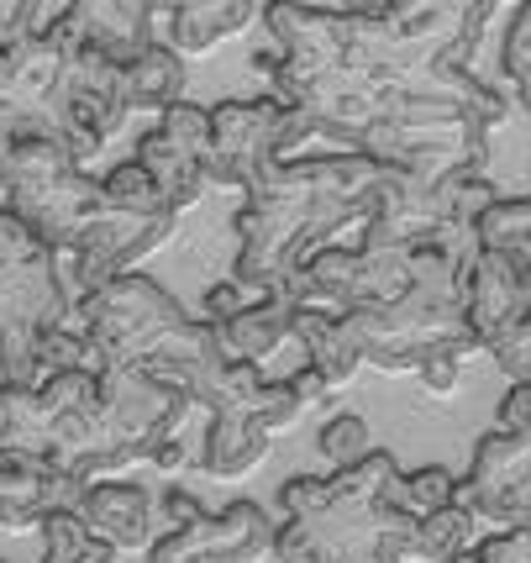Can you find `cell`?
Masks as SVG:
<instances>
[{"label":"cell","mask_w":531,"mask_h":563,"mask_svg":"<svg viewBox=\"0 0 531 563\" xmlns=\"http://www.w3.org/2000/svg\"><path fill=\"white\" fill-rule=\"evenodd\" d=\"M268 563H316V548H311V532L300 521H285L274 527V559Z\"/></svg>","instance_id":"32"},{"label":"cell","mask_w":531,"mask_h":563,"mask_svg":"<svg viewBox=\"0 0 531 563\" xmlns=\"http://www.w3.org/2000/svg\"><path fill=\"white\" fill-rule=\"evenodd\" d=\"M290 321L295 311H285L279 300H264V306H253V311H242L237 321H226L217 327V353L221 364H258L274 353V347L290 338Z\"/></svg>","instance_id":"13"},{"label":"cell","mask_w":531,"mask_h":563,"mask_svg":"<svg viewBox=\"0 0 531 563\" xmlns=\"http://www.w3.org/2000/svg\"><path fill=\"white\" fill-rule=\"evenodd\" d=\"M453 495H458V474H453V468L421 464V468H411V474H395L385 500L395 506V511H406L411 521H421V516L453 506Z\"/></svg>","instance_id":"17"},{"label":"cell","mask_w":531,"mask_h":563,"mask_svg":"<svg viewBox=\"0 0 531 563\" xmlns=\"http://www.w3.org/2000/svg\"><path fill=\"white\" fill-rule=\"evenodd\" d=\"M200 453H206V474L211 479H242V474H253L264 464L268 432L253 417H242V411H217L211 427H206V448Z\"/></svg>","instance_id":"11"},{"label":"cell","mask_w":531,"mask_h":563,"mask_svg":"<svg viewBox=\"0 0 531 563\" xmlns=\"http://www.w3.org/2000/svg\"><path fill=\"white\" fill-rule=\"evenodd\" d=\"M153 495L143 485H132V479H96L90 490H85V506H79V521H85V532L100 538L111 553L121 548H153Z\"/></svg>","instance_id":"7"},{"label":"cell","mask_w":531,"mask_h":563,"mask_svg":"<svg viewBox=\"0 0 531 563\" xmlns=\"http://www.w3.org/2000/svg\"><path fill=\"white\" fill-rule=\"evenodd\" d=\"M316 137V117L311 111H300V106H285V117H279V164H285V158H295V153H300V147L311 143Z\"/></svg>","instance_id":"31"},{"label":"cell","mask_w":531,"mask_h":563,"mask_svg":"<svg viewBox=\"0 0 531 563\" xmlns=\"http://www.w3.org/2000/svg\"><path fill=\"white\" fill-rule=\"evenodd\" d=\"M253 306H264V300L247 295L237 279H217V285L206 290V321H211V327H226V321H237L242 311H253Z\"/></svg>","instance_id":"28"},{"label":"cell","mask_w":531,"mask_h":563,"mask_svg":"<svg viewBox=\"0 0 531 563\" xmlns=\"http://www.w3.org/2000/svg\"><path fill=\"white\" fill-rule=\"evenodd\" d=\"M26 37V0H0V53H11Z\"/></svg>","instance_id":"36"},{"label":"cell","mask_w":531,"mask_h":563,"mask_svg":"<svg viewBox=\"0 0 531 563\" xmlns=\"http://www.w3.org/2000/svg\"><path fill=\"white\" fill-rule=\"evenodd\" d=\"M474 532H479V521H474V516L453 500V506H442V511H432V516H421V521H416L411 559L458 563L463 553H474Z\"/></svg>","instance_id":"16"},{"label":"cell","mask_w":531,"mask_h":563,"mask_svg":"<svg viewBox=\"0 0 531 563\" xmlns=\"http://www.w3.org/2000/svg\"><path fill=\"white\" fill-rule=\"evenodd\" d=\"M253 16H258L253 0H185V5H153L147 26H153V43L185 58V53H211L221 37L253 26Z\"/></svg>","instance_id":"6"},{"label":"cell","mask_w":531,"mask_h":563,"mask_svg":"<svg viewBox=\"0 0 531 563\" xmlns=\"http://www.w3.org/2000/svg\"><path fill=\"white\" fill-rule=\"evenodd\" d=\"M416 374H421V385H427V395H436V400H447V395L458 390L463 364H458V358H447V353H442V358H427V364L416 368Z\"/></svg>","instance_id":"35"},{"label":"cell","mask_w":531,"mask_h":563,"mask_svg":"<svg viewBox=\"0 0 531 563\" xmlns=\"http://www.w3.org/2000/svg\"><path fill=\"white\" fill-rule=\"evenodd\" d=\"M290 338H300V347H306V364L332 385V390H342V385H353V374L363 368L358 358V338H353V327H347V317H338V311H321V306H300L290 321Z\"/></svg>","instance_id":"10"},{"label":"cell","mask_w":531,"mask_h":563,"mask_svg":"<svg viewBox=\"0 0 531 563\" xmlns=\"http://www.w3.org/2000/svg\"><path fill=\"white\" fill-rule=\"evenodd\" d=\"M500 11L489 5V0H474V5H463L458 26H453V37L442 43V58H436V69H453V74H474V58H479V43H484V26L495 22Z\"/></svg>","instance_id":"23"},{"label":"cell","mask_w":531,"mask_h":563,"mask_svg":"<svg viewBox=\"0 0 531 563\" xmlns=\"http://www.w3.org/2000/svg\"><path fill=\"white\" fill-rule=\"evenodd\" d=\"M153 132H158L169 147H179L185 158H195V164L211 158V111H200V106H190V100H179L174 111H164Z\"/></svg>","instance_id":"22"},{"label":"cell","mask_w":531,"mask_h":563,"mask_svg":"<svg viewBox=\"0 0 531 563\" xmlns=\"http://www.w3.org/2000/svg\"><path fill=\"white\" fill-rule=\"evenodd\" d=\"M458 500L474 521H489L500 532H527L531 538V442L489 432L474 448L468 479H458Z\"/></svg>","instance_id":"4"},{"label":"cell","mask_w":531,"mask_h":563,"mask_svg":"<svg viewBox=\"0 0 531 563\" xmlns=\"http://www.w3.org/2000/svg\"><path fill=\"white\" fill-rule=\"evenodd\" d=\"M137 164L147 169V179L158 185V196H164V206L169 211H190L195 200L211 190V179H206V164H195V158H185L179 147H169L158 132H143V143H137Z\"/></svg>","instance_id":"14"},{"label":"cell","mask_w":531,"mask_h":563,"mask_svg":"<svg viewBox=\"0 0 531 563\" xmlns=\"http://www.w3.org/2000/svg\"><path fill=\"white\" fill-rule=\"evenodd\" d=\"M100 190H106V206L111 211H132V217H153V211H169L158 185L147 179V169L132 158V164H117L111 174H100Z\"/></svg>","instance_id":"20"},{"label":"cell","mask_w":531,"mask_h":563,"mask_svg":"<svg viewBox=\"0 0 531 563\" xmlns=\"http://www.w3.org/2000/svg\"><path fill=\"white\" fill-rule=\"evenodd\" d=\"M126 111H153V117H164L174 111L179 100H185V58L164 43H147L132 64H126Z\"/></svg>","instance_id":"12"},{"label":"cell","mask_w":531,"mask_h":563,"mask_svg":"<svg viewBox=\"0 0 531 563\" xmlns=\"http://www.w3.org/2000/svg\"><path fill=\"white\" fill-rule=\"evenodd\" d=\"M185 459H190V453H185V442H179V438H169V442H158V453H153L147 464L158 468L164 479H179V474H185Z\"/></svg>","instance_id":"37"},{"label":"cell","mask_w":531,"mask_h":563,"mask_svg":"<svg viewBox=\"0 0 531 563\" xmlns=\"http://www.w3.org/2000/svg\"><path fill=\"white\" fill-rule=\"evenodd\" d=\"M500 69H506L510 90H521V85H531V0L510 16L506 26V48H500Z\"/></svg>","instance_id":"26"},{"label":"cell","mask_w":531,"mask_h":563,"mask_svg":"<svg viewBox=\"0 0 531 563\" xmlns=\"http://www.w3.org/2000/svg\"><path fill=\"white\" fill-rule=\"evenodd\" d=\"M495 432L531 442V385H510L506 390V400H500V427H495Z\"/></svg>","instance_id":"30"},{"label":"cell","mask_w":531,"mask_h":563,"mask_svg":"<svg viewBox=\"0 0 531 563\" xmlns=\"http://www.w3.org/2000/svg\"><path fill=\"white\" fill-rule=\"evenodd\" d=\"M474 232H479V247H484V253L531 247V196L527 200H500V206H489V211L474 221Z\"/></svg>","instance_id":"21"},{"label":"cell","mask_w":531,"mask_h":563,"mask_svg":"<svg viewBox=\"0 0 531 563\" xmlns=\"http://www.w3.org/2000/svg\"><path fill=\"white\" fill-rule=\"evenodd\" d=\"M43 563H111L117 553L85 532L79 516H43Z\"/></svg>","instance_id":"18"},{"label":"cell","mask_w":531,"mask_h":563,"mask_svg":"<svg viewBox=\"0 0 531 563\" xmlns=\"http://www.w3.org/2000/svg\"><path fill=\"white\" fill-rule=\"evenodd\" d=\"M279 100H221L211 111V158H206V179L211 190H258L264 174L279 164Z\"/></svg>","instance_id":"3"},{"label":"cell","mask_w":531,"mask_h":563,"mask_svg":"<svg viewBox=\"0 0 531 563\" xmlns=\"http://www.w3.org/2000/svg\"><path fill=\"white\" fill-rule=\"evenodd\" d=\"M285 385L295 390V400H300V411H321V417H338V390H332V385H327V379H321V374H316L311 364H306V368H295V374L285 379Z\"/></svg>","instance_id":"29"},{"label":"cell","mask_w":531,"mask_h":563,"mask_svg":"<svg viewBox=\"0 0 531 563\" xmlns=\"http://www.w3.org/2000/svg\"><path fill=\"white\" fill-rule=\"evenodd\" d=\"M274 521L253 500H232L226 511H206L185 532H164L147 548V563H268Z\"/></svg>","instance_id":"5"},{"label":"cell","mask_w":531,"mask_h":563,"mask_svg":"<svg viewBox=\"0 0 531 563\" xmlns=\"http://www.w3.org/2000/svg\"><path fill=\"white\" fill-rule=\"evenodd\" d=\"M474 553H479V563H531V538L527 532H495Z\"/></svg>","instance_id":"33"},{"label":"cell","mask_w":531,"mask_h":563,"mask_svg":"<svg viewBox=\"0 0 531 563\" xmlns=\"http://www.w3.org/2000/svg\"><path fill=\"white\" fill-rule=\"evenodd\" d=\"M300 417H306V411H300V400H295L290 385H285V379H268L264 395H258V406H253V421L268 432V442L279 438V432H290Z\"/></svg>","instance_id":"27"},{"label":"cell","mask_w":531,"mask_h":563,"mask_svg":"<svg viewBox=\"0 0 531 563\" xmlns=\"http://www.w3.org/2000/svg\"><path fill=\"white\" fill-rule=\"evenodd\" d=\"M200 516H206V506H200L190 490H179V485L164 490V532H185V527H195Z\"/></svg>","instance_id":"34"},{"label":"cell","mask_w":531,"mask_h":563,"mask_svg":"<svg viewBox=\"0 0 531 563\" xmlns=\"http://www.w3.org/2000/svg\"><path fill=\"white\" fill-rule=\"evenodd\" d=\"M147 0H74L69 16L85 32V43H96L111 64H132L137 53L153 43V26H147Z\"/></svg>","instance_id":"9"},{"label":"cell","mask_w":531,"mask_h":563,"mask_svg":"<svg viewBox=\"0 0 531 563\" xmlns=\"http://www.w3.org/2000/svg\"><path fill=\"white\" fill-rule=\"evenodd\" d=\"M316 448H321V459H327V464L353 468V464H363V459L374 453V432H368V421H363L358 411H338V417L321 421Z\"/></svg>","instance_id":"19"},{"label":"cell","mask_w":531,"mask_h":563,"mask_svg":"<svg viewBox=\"0 0 531 563\" xmlns=\"http://www.w3.org/2000/svg\"><path fill=\"white\" fill-rule=\"evenodd\" d=\"M389 169H379L363 153H327V158H285L264 174L258 190H247L242 211L232 217L237 227V258L232 274L247 295L279 290L295 269H306L316 253L338 247L347 227L374 217L379 185Z\"/></svg>","instance_id":"1"},{"label":"cell","mask_w":531,"mask_h":563,"mask_svg":"<svg viewBox=\"0 0 531 563\" xmlns=\"http://www.w3.org/2000/svg\"><path fill=\"white\" fill-rule=\"evenodd\" d=\"M489 358L506 368L516 385H531V300H521V311H516V321L500 332V343L489 347Z\"/></svg>","instance_id":"25"},{"label":"cell","mask_w":531,"mask_h":563,"mask_svg":"<svg viewBox=\"0 0 531 563\" xmlns=\"http://www.w3.org/2000/svg\"><path fill=\"white\" fill-rule=\"evenodd\" d=\"M353 338H358V358L385 374H416L427 358H474L484 343L468 327L463 295L453 290H416L400 295L385 311H353L347 317Z\"/></svg>","instance_id":"2"},{"label":"cell","mask_w":531,"mask_h":563,"mask_svg":"<svg viewBox=\"0 0 531 563\" xmlns=\"http://www.w3.org/2000/svg\"><path fill=\"white\" fill-rule=\"evenodd\" d=\"M43 468H48V459L0 453V532H37L43 527Z\"/></svg>","instance_id":"15"},{"label":"cell","mask_w":531,"mask_h":563,"mask_svg":"<svg viewBox=\"0 0 531 563\" xmlns=\"http://www.w3.org/2000/svg\"><path fill=\"white\" fill-rule=\"evenodd\" d=\"M37 400H43L48 421L79 417V411H96L100 406V379H90V374H58V379H48L37 390Z\"/></svg>","instance_id":"24"},{"label":"cell","mask_w":531,"mask_h":563,"mask_svg":"<svg viewBox=\"0 0 531 563\" xmlns=\"http://www.w3.org/2000/svg\"><path fill=\"white\" fill-rule=\"evenodd\" d=\"M521 300H527V290H521V274L510 264V253H479L474 279L463 290V311H468V327H474V338L484 343V353L500 343V332L516 321Z\"/></svg>","instance_id":"8"}]
</instances>
